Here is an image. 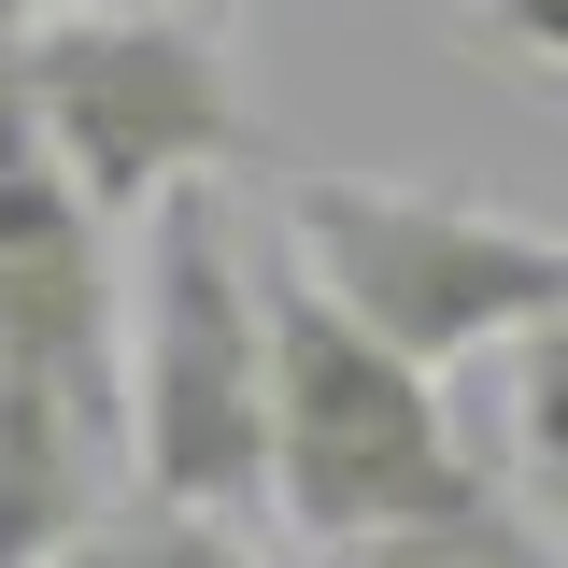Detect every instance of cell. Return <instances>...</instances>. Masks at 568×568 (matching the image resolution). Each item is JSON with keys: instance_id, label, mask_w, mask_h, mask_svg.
Listing matches in <instances>:
<instances>
[{"instance_id": "obj_1", "label": "cell", "mask_w": 568, "mask_h": 568, "mask_svg": "<svg viewBox=\"0 0 568 568\" xmlns=\"http://www.w3.org/2000/svg\"><path fill=\"white\" fill-rule=\"evenodd\" d=\"M256 284H271V511L284 526L355 555V568H384V555H497V568H526L511 511L484 497L469 440L440 413V384L413 355H384L298 256H271Z\"/></svg>"}, {"instance_id": "obj_2", "label": "cell", "mask_w": 568, "mask_h": 568, "mask_svg": "<svg viewBox=\"0 0 568 568\" xmlns=\"http://www.w3.org/2000/svg\"><path fill=\"white\" fill-rule=\"evenodd\" d=\"M129 484L156 511H271V284L213 185L129 227Z\"/></svg>"}, {"instance_id": "obj_3", "label": "cell", "mask_w": 568, "mask_h": 568, "mask_svg": "<svg viewBox=\"0 0 568 568\" xmlns=\"http://www.w3.org/2000/svg\"><path fill=\"white\" fill-rule=\"evenodd\" d=\"M0 71H14L43 156L85 185L100 227H142L156 200H185L213 171H256V156H271L242 71H227V29L171 14V0H100V14L0 29Z\"/></svg>"}, {"instance_id": "obj_4", "label": "cell", "mask_w": 568, "mask_h": 568, "mask_svg": "<svg viewBox=\"0 0 568 568\" xmlns=\"http://www.w3.org/2000/svg\"><path fill=\"white\" fill-rule=\"evenodd\" d=\"M284 256L342 298L384 355H413L426 384L455 355H511L526 327H568V242L484 200H426L369 171H298L284 185Z\"/></svg>"}, {"instance_id": "obj_5", "label": "cell", "mask_w": 568, "mask_h": 568, "mask_svg": "<svg viewBox=\"0 0 568 568\" xmlns=\"http://www.w3.org/2000/svg\"><path fill=\"white\" fill-rule=\"evenodd\" d=\"M129 227H100L71 185L14 71H0V384H43L85 426L129 440Z\"/></svg>"}, {"instance_id": "obj_6", "label": "cell", "mask_w": 568, "mask_h": 568, "mask_svg": "<svg viewBox=\"0 0 568 568\" xmlns=\"http://www.w3.org/2000/svg\"><path fill=\"white\" fill-rule=\"evenodd\" d=\"M114 469H129L114 426H85L71 398H43V384H0V568L100 555V540H114V526H100Z\"/></svg>"}, {"instance_id": "obj_7", "label": "cell", "mask_w": 568, "mask_h": 568, "mask_svg": "<svg viewBox=\"0 0 568 568\" xmlns=\"http://www.w3.org/2000/svg\"><path fill=\"white\" fill-rule=\"evenodd\" d=\"M511 469H526V511L568 540V327L511 342Z\"/></svg>"}, {"instance_id": "obj_8", "label": "cell", "mask_w": 568, "mask_h": 568, "mask_svg": "<svg viewBox=\"0 0 568 568\" xmlns=\"http://www.w3.org/2000/svg\"><path fill=\"white\" fill-rule=\"evenodd\" d=\"M100 568H256V540H242L227 511H156V497H142L129 526L100 540Z\"/></svg>"}, {"instance_id": "obj_9", "label": "cell", "mask_w": 568, "mask_h": 568, "mask_svg": "<svg viewBox=\"0 0 568 568\" xmlns=\"http://www.w3.org/2000/svg\"><path fill=\"white\" fill-rule=\"evenodd\" d=\"M469 29H484L511 71H540V85H568V0H469Z\"/></svg>"}, {"instance_id": "obj_10", "label": "cell", "mask_w": 568, "mask_h": 568, "mask_svg": "<svg viewBox=\"0 0 568 568\" xmlns=\"http://www.w3.org/2000/svg\"><path fill=\"white\" fill-rule=\"evenodd\" d=\"M43 14H100V0H0V29H43Z\"/></svg>"}, {"instance_id": "obj_11", "label": "cell", "mask_w": 568, "mask_h": 568, "mask_svg": "<svg viewBox=\"0 0 568 568\" xmlns=\"http://www.w3.org/2000/svg\"><path fill=\"white\" fill-rule=\"evenodd\" d=\"M171 14H200V29H242V14H256V0H171Z\"/></svg>"}, {"instance_id": "obj_12", "label": "cell", "mask_w": 568, "mask_h": 568, "mask_svg": "<svg viewBox=\"0 0 568 568\" xmlns=\"http://www.w3.org/2000/svg\"><path fill=\"white\" fill-rule=\"evenodd\" d=\"M384 568H497V555H384Z\"/></svg>"}, {"instance_id": "obj_13", "label": "cell", "mask_w": 568, "mask_h": 568, "mask_svg": "<svg viewBox=\"0 0 568 568\" xmlns=\"http://www.w3.org/2000/svg\"><path fill=\"white\" fill-rule=\"evenodd\" d=\"M71 568H100V555H71Z\"/></svg>"}]
</instances>
